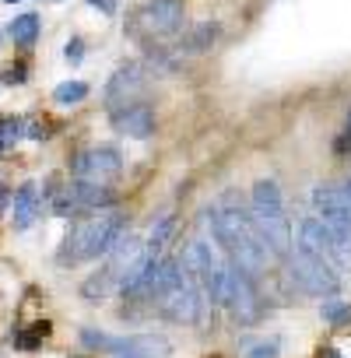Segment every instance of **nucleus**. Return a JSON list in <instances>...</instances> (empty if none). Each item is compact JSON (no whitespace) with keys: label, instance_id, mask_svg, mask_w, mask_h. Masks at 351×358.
Instances as JSON below:
<instances>
[{"label":"nucleus","instance_id":"f257e3e1","mask_svg":"<svg viewBox=\"0 0 351 358\" xmlns=\"http://www.w3.org/2000/svg\"><path fill=\"white\" fill-rule=\"evenodd\" d=\"M208 222H211V236L225 250V257L257 281L267 271L271 253H267V246H264V239H260V232L250 218V204H243L236 194H222L211 204Z\"/></svg>","mask_w":351,"mask_h":358},{"label":"nucleus","instance_id":"f03ea898","mask_svg":"<svg viewBox=\"0 0 351 358\" xmlns=\"http://www.w3.org/2000/svg\"><path fill=\"white\" fill-rule=\"evenodd\" d=\"M250 218L271 253V260H288L292 257V222L285 215V201L274 179H260L250 194Z\"/></svg>","mask_w":351,"mask_h":358},{"label":"nucleus","instance_id":"7ed1b4c3","mask_svg":"<svg viewBox=\"0 0 351 358\" xmlns=\"http://www.w3.org/2000/svg\"><path fill=\"white\" fill-rule=\"evenodd\" d=\"M123 236V218L116 211H92V218H78L64 239L60 250V264H85V260H99L106 257L116 239Z\"/></svg>","mask_w":351,"mask_h":358},{"label":"nucleus","instance_id":"20e7f679","mask_svg":"<svg viewBox=\"0 0 351 358\" xmlns=\"http://www.w3.org/2000/svg\"><path fill=\"white\" fill-rule=\"evenodd\" d=\"M288 278L299 292L316 295V299H327V295L341 292V271L330 260H323V257H316L302 246H295L292 257H288Z\"/></svg>","mask_w":351,"mask_h":358},{"label":"nucleus","instance_id":"39448f33","mask_svg":"<svg viewBox=\"0 0 351 358\" xmlns=\"http://www.w3.org/2000/svg\"><path fill=\"white\" fill-rule=\"evenodd\" d=\"M183 271L194 278V285L201 288V295H204V302H211V306H222V295H225V271H229V264L204 243V239H194L190 246H187V253H183Z\"/></svg>","mask_w":351,"mask_h":358},{"label":"nucleus","instance_id":"423d86ee","mask_svg":"<svg viewBox=\"0 0 351 358\" xmlns=\"http://www.w3.org/2000/svg\"><path fill=\"white\" fill-rule=\"evenodd\" d=\"M313 208H316V218L337 239V246H341V253L348 257V267H351V204H348L344 190L334 187V183H320L313 190Z\"/></svg>","mask_w":351,"mask_h":358},{"label":"nucleus","instance_id":"0eeeda50","mask_svg":"<svg viewBox=\"0 0 351 358\" xmlns=\"http://www.w3.org/2000/svg\"><path fill=\"white\" fill-rule=\"evenodd\" d=\"M222 306L232 313V320L239 327H250L260 320L264 306H260V295L253 288V278L246 271H239L232 260H229V271H225V295H222Z\"/></svg>","mask_w":351,"mask_h":358},{"label":"nucleus","instance_id":"6e6552de","mask_svg":"<svg viewBox=\"0 0 351 358\" xmlns=\"http://www.w3.org/2000/svg\"><path fill=\"white\" fill-rule=\"evenodd\" d=\"M113 204V190L99 183H85V179H71V183L53 197V211L60 218H78L92 211H106Z\"/></svg>","mask_w":351,"mask_h":358},{"label":"nucleus","instance_id":"1a4fd4ad","mask_svg":"<svg viewBox=\"0 0 351 358\" xmlns=\"http://www.w3.org/2000/svg\"><path fill=\"white\" fill-rule=\"evenodd\" d=\"M123 172V155L113 148V144H99V148H88L81 151L74 162H71V176L74 179H85V183H99V187H113Z\"/></svg>","mask_w":351,"mask_h":358},{"label":"nucleus","instance_id":"9d476101","mask_svg":"<svg viewBox=\"0 0 351 358\" xmlns=\"http://www.w3.org/2000/svg\"><path fill=\"white\" fill-rule=\"evenodd\" d=\"M201 306H204V295H201V288L194 285V278H190L187 271H183V281H180V285L158 299V313H162L165 320L187 323V327L201 320Z\"/></svg>","mask_w":351,"mask_h":358},{"label":"nucleus","instance_id":"9b49d317","mask_svg":"<svg viewBox=\"0 0 351 358\" xmlns=\"http://www.w3.org/2000/svg\"><path fill=\"white\" fill-rule=\"evenodd\" d=\"M137 22L151 36H176L187 22V8H183V0H148L137 15Z\"/></svg>","mask_w":351,"mask_h":358},{"label":"nucleus","instance_id":"f8f14e48","mask_svg":"<svg viewBox=\"0 0 351 358\" xmlns=\"http://www.w3.org/2000/svg\"><path fill=\"white\" fill-rule=\"evenodd\" d=\"M299 246L309 250V253H316V257H323V260H330L337 271L348 267V257L341 253L337 239L330 236V229H327L316 215H313V218H302V225H299Z\"/></svg>","mask_w":351,"mask_h":358},{"label":"nucleus","instance_id":"ddd939ff","mask_svg":"<svg viewBox=\"0 0 351 358\" xmlns=\"http://www.w3.org/2000/svg\"><path fill=\"white\" fill-rule=\"evenodd\" d=\"M109 120H113V130L130 137V141H144V137L155 134V109L148 102H137V99L116 106Z\"/></svg>","mask_w":351,"mask_h":358},{"label":"nucleus","instance_id":"4468645a","mask_svg":"<svg viewBox=\"0 0 351 358\" xmlns=\"http://www.w3.org/2000/svg\"><path fill=\"white\" fill-rule=\"evenodd\" d=\"M109 355L113 358H169L172 344L162 334H130V337H116Z\"/></svg>","mask_w":351,"mask_h":358},{"label":"nucleus","instance_id":"2eb2a0df","mask_svg":"<svg viewBox=\"0 0 351 358\" xmlns=\"http://www.w3.org/2000/svg\"><path fill=\"white\" fill-rule=\"evenodd\" d=\"M141 88H144V71L137 64H123V67H116V74L106 85V102L116 109L123 102H134Z\"/></svg>","mask_w":351,"mask_h":358},{"label":"nucleus","instance_id":"dca6fc26","mask_svg":"<svg viewBox=\"0 0 351 358\" xmlns=\"http://www.w3.org/2000/svg\"><path fill=\"white\" fill-rule=\"evenodd\" d=\"M36 215H39V190H36V183H25V187H18V194H15L11 225H15L18 232H25V229L36 222Z\"/></svg>","mask_w":351,"mask_h":358},{"label":"nucleus","instance_id":"f3484780","mask_svg":"<svg viewBox=\"0 0 351 358\" xmlns=\"http://www.w3.org/2000/svg\"><path fill=\"white\" fill-rule=\"evenodd\" d=\"M172 215H162L158 218V225L151 229V236H148V243H144V253L151 257V260H162V253H165V243H169V236H172Z\"/></svg>","mask_w":351,"mask_h":358},{"label":"nucleus","instance_id":"a211bd4d","mask_svg":"<svg viewBox=\"0 0 351 358\" xmlns=\"http://www.w3.org/2000/svg\"><path fill=\"white\" fill-rule=\"evenodd\" d=\"M8 36H11V43H18V46H32L36 36H39V18H36V15H18V18L8 25Z\"/></svg>","mask_w":351,"mask_h":358},{"label":"nucleus","instance_id":"6ab92c4d","mask_svg":"<svg viewBox=\"0 0 351 358\" xmlns=\"http://www.w3.org/2000/svg\"><path fill=\"white\" fill-rule=\"evenodd\" d=\"M53 99H57L60 106H74V102L88 99V85H85V81H64V85H57Z\"/></svg>","mask_w":351,"mask_h":358},{"label":"nucleus","instance_id":"aec40b11","mask_svg":"<svg viewBox=\"0 0 351 358\" xmlns=\"http://www.w3.org/2000/svg\"><path fill=\"white\" fill-rule=\"evenodd\" d=\"M46 334H50V323H36V327H29L25 334H15V348H36Z\"/></svg>","mask_w":351,"mask_h":358},{"label":"nucleus","instance_id":"412c9836","mask_svg":"<svg viewBox=\"0 0 351 358\" xmlns=\"http://www.w3.org/2000/svg\"><path fill=\"white\" fill-rule=\"evenodd\" d=\"M81 341L88 344V348H95V351H113V341L116 337H106V334H99V330H81Z\"/></svg>","mask_w":351,"mask_h":358},{"label":"nucleus","instance_id":"4be33fe9","mask_svg":"<svg viewBox=\"0 0 351 358\" xmlns=\"http://www.w3.org/2000/svg\"><path fill=\"white\" fill-rule=\"evenodd\" d=\"M18 134H22V120H0V148L15 144Z\"/></svg>","mask_w":351,"mask_h":358},{"label":"nucleus","instance_id":"5701e85b","mask_svg":"<svg viewBox=\"0 0 351 358\" xmlns=\"http://www.w3.org/2000/svg\"><path fill=\"white\" fill-rule=\"evenodd\" d=\"M323 320H330V323L351 320V306H348V302H327V306H323Z\"/></svg>","mask_w":351,"mask_h":358},{"label":"nucleus","instance_id":"b1692460","mask_svg":"<svg viewBox=\"0 0 351 358\" xmlns=\"http://www.w3.org/2000/svg\"><path fill=\"white\" fill-rule=\"evenodd\" d=\"M278 341H264V344H253L250 351H246V358H278Z\"/></svg>","mask_w":351,"mask_h":358},{"label":"nucleus","instance_id":"393cba45","mask_svg":"<svg viewBox=\"0 0 351 358\" xmlns=\"http://www.w3.org/2000/svg\"><path fill=\"white\" fill-rule=\"evenodd\" d=\"M81 57H85V43H81V39H71V43H67V60H71V64H81Z\"/></svg>","mask_w":351,"mask_h":358},{"label":"nucleus","instance_id":"a878e982","mask_svg":"<svg viewBox=\"0 0 351 358\" xmlns=\"http://www.w3.org/2000/svg\"><path fill=\"white\" fill-rule=\"evenodd\" d=\"M4 81H8V85H22V81H25V67H22V64H18V67H8Z\"/></svg>","mask_w":351,"mask_h":358},{"label":"nucleus","instance_id":"bb28decb","mask_svg":"<svg viewBox=\"0 0 351 358\" xmlns=\"http://www.w3.org/2000/svg\"><path fill=\"white\" fill-rule=\"evenodd\" d=\"M348 148H351V113H348V127H344V134L337 141V151H348Z\"/></svg>","mask_w":351,"mask_h":358},{"label":"nucleus","instance_id":"cd10ccee","mask_svg":"<svg viewBox=\"0 0 351 358\" xmlns=\"http://www.w3.org/2000/svg\"><path fill=\"white\" fill-rule=\"evenodd\" d=\"M88 4H92V8H102L106 15H113V11H116V0H88Z\"/></svg>","mask_w":351,"mask_h":358},{"label":"nucleus","instance_id":"c85d7f7f","mask_svg":"<svg viewBox=\"0 0 351 358\" xmlns=\"http://www.w3.org/2000/svg\"><path fill=\"white\" fill-rule=\"evenodd\" d=\"M341 190H344V197H348V204H351V176L344 179V183H341Z\"/></svg>","mask_w":351,"mask_h":358},{"label":"nucleus","instance_id":"c756f323","mask_svg":"<svg viewBox=\"0 0 351 358\" xmlns=\"http://www.w3.org/2000/svg\"><path fill=\"white\" fill-rule=\"evenodd\" d=\"M320 358H344V355H341V351H334V348H327V351H323Z\"/></svg>","mask_w":351,"mask_h":358},{"label":"nucleus","instance_id":"7c9ffc66","mask_svg":"<svg viewBox=\"0 0 351 358\" xmlns=\"http://www.w3.org/2000/svg\"><path fill=\"white\" fill-rule=\"evenodd\" d=\"M4 4H18V0H4Z\"/></svg>","mask_w":351,"mask_h":358}]
</instances>
